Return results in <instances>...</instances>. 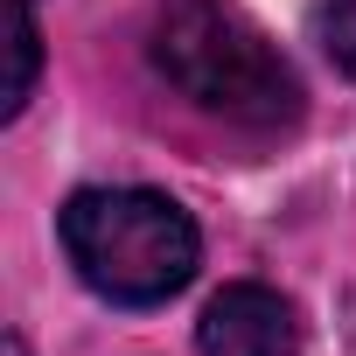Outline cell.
<instances>
[{"mask_svg":"<svg viewBox=\"0 0 356 356\" xmlns=\"http://www.w3.org/2000/svg\"><path fill=\"white\" fill-rule=\"evenodd\" d=\"M147 49H154V70L210 119H231L252 133H280L300 119L293 63L231 0H161Z\"/></svg>","mask_w":356,"mask_h":356,"instance_id":"1","label":"cell"},{"mask_svg":"<svg viewBox=\"0 0 356 356\" xmlns=\"http://www.w3.org/2000/svg\"><path fill=\"white\" fill-rule=\"evenodd\" d=\"M77 280L112 307H161L196 280L203 238L161 189H77L56 217Z\"/></svg>","mask_w":356,"mask_h":356,"instance_id":"2","label":"cell"},{"mask_svg":"<svg viewBox=\"0 0 356 356\" xmlns=\"http://www.w3.org/2000/svg\"><path fill=\"white\" fill-rule=\"evenodd\" d=\"M196 349L203 356H300V314H293L286 293H273L259 280H238L203 307Z\"/></svg>","mask_w":356,"mask_h":356,"instance_id":"3","label":"cell"},{"mask_svg":"<svg viewBox=\"0 0 356 356\" xmlns=\"http://www.w3.org/2000/svg\"><path fill=\"white\" fill-rule=\"evenodd\" d=\"M8 49H15V70H8V98L0 112L22 119L29 91H35V70H42V35H35V0H15V29H8Z\"/></svg>","mask_w":356,"mask_h":356,"instance_id":"4","label":"cell"},{"mask_svg":"<svg viewBox=\"0 0 356 356\" xmlns=\"http://www.w3.org/2000/svg\"><path fill=\"white\" fill-rule=\"evenodd\" d=\"M321 42H328V56L356 77V0H321Z\"/></svg>","mask_w":356,"mask_h":356,"instance_id":"5","label":"cell"},{"mask_svg":"<svg viewBox=\"0 0 356 356\" xmlns=\"http://www.w3.org/2000/svg\"><path fill=\"white\" fill-rule=\"evenodd\" d=\"M15 356H29V349H22V342H15Z\"/></svg>","mask_w":356,"mask_h":356,"instance_id":"6","label":"cell"}]
</instances>
